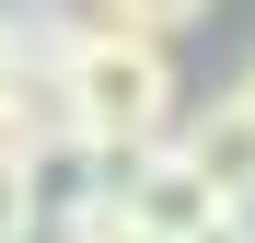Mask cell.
<instances>
[{"label":"cell","mask_w":255,"mask_h":243,"mask_svg":"<svg viewBox=\"0 0 255 243\" xmlns=\"http://www.w3.org/2000/svg\"><path fill=\"white\" fill-rule=\"evenodd\" d=\"M58 116H70L81 139H105L116 162L151 151V139H174V116H186L174 47H162V35H128V23H81V47L58 70Z\"/></svg>","instance_id":"obj_1"},{"label":"cell","mask_w":255,"mask_h":243,"mask_svg":"<svg viewBox=\"0 0 255 243\" xmlns=\"http://www.w3.org/2000/svg\"><path fill=\"white\" fill-rule=\"evenodd\" d=\"M116 209H128V220H151L162 243H186L197 220H221V197H209V174L186 162V139H151V151H128V162H116Z\"/></svg>","instance_id":"obj_2"},{"label":"cell","mask_w":255,"mask_h":243,"mask_svg":"<svg viewBox=\"0 0 255 243\" xmlns=\"http://www.w3.org/2000/svg\"><path fill=\"white\" fill-rule=\"evenodd\" d=\"M12 232H23V151L0 139V243H12Z\"/></svg>","instance_id":"obj_7"},{"label":"cell","mask_w":255,"mask_h":243,"mask_svg":"<svg viewBox=\"0 0 255 243\" xmlns=\"http://www.w3.org/2000/svg\"><path fill=\"white\" fill-rule=\"evenodd\" d=\"M186 243H255V209H221V220H197Z\"/></svg>","instance_id":"obj_8"},{"label":"cell","mask_w":255,"mask_h":243,"mask_svg":"<svg viewBox=\"0 0 255 243\" xmlns=\"http://www.w3.org/2000/svg\"><path fill=\"white\" fill-rule=\"evenodd\" d=\"M174 139H186V162L209 174L221 209H255V104L244 93H209L197 116H174Z\"/></svg>","instance_id":"obj_3"},{"label":"cell","mask_w":255,"mask_h":243,"mask_svg":"<svg viewBox=\"0 0 255 243\" xmlns=\"http://www.w3.org/2000/svg\"><path fill=\"white\" fill-rule=\"evenodd\" d=\"M93 23H128V35H162L174 47V35L209 23V0H93Z\"/></svg>","instance_id":"obj_5"},{"label":"cell","mask_w":255,"mask_h":243,"mask_svg":"<svg viewBox=\"0 0 255 243\" xmlns=\"http://www.w3.org/2000/svg\"><path fill=\"white\" fill-rule=\"evenodd\" d=\"M81 23H93V0H0V70L35 81V93H58Z\"/></svg>","instance_id":"obj_4"},{"label":"cell","mask_w":255,"mask_h":243,"mask_svg":"<svg viewBox=\"0 0 255 243\" xmlns=\"http://www.w3.org/2000/svg\"><path fill=\"white\" fill-rule=\"evenodd\" d=\"M81 243H162V232H151V220H128V209H116V197H105V209H93V220H81Z\"/></svg>","instance_id":"obj_6"},{"label":"cell","mask_w":255,"mask_h":243,"mask_svg":"<svg viewBox=\"0 0 255 243\" xmlns=\"http://www.w3.org/2000/svg\"><path fill=\"white\" fill-rule=\"evenodd\" d=\"M232 93H244V104H255V58H244V81H232Z\"/></svg>","instance_id":"obj_9"}]
</instances>
